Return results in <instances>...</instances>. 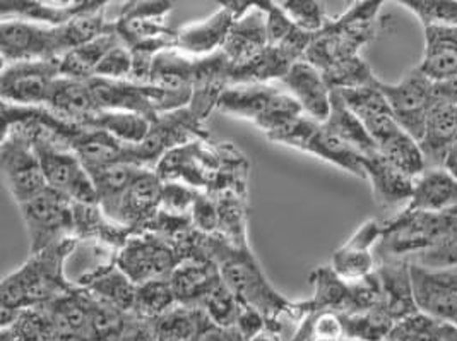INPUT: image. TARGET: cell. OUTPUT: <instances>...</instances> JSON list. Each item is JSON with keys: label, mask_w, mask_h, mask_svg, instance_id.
<instances>
[{"label": "cell", "mask_w": 457, "mask_h": 341, "mask_svg": "<svg viewBox=\"0 0 457 341\" xmlns=\"http://www.w3.org/2000/svg\"><path fill=\"white\" fill-rule=\"evenodd\" d=\"M204 254L218 266L221 279L238 302L259 311L264 320H278L293 307V302L272 288L249 245H233L221 235H206Z\"/></svg>", "instance_id": "cell-1"}, {"label": "cell", "mask_w": 457, "mask_h": 341, "mask_svg": "<svg viewBox=\"0 0 457 341\" xmlns=\"http://www.w3.org/2000/svg\"><path fill=\"white\" fill-rule=\"evenodd\" d=\"M76 245L78 238H65L40 254L31 256L20 270L4 278L0 287L2 309L21 312L22 309L67 295L72 283L65 275V262Z\"/></svg>", "instance_id": "cell-2"}, {"label": "cell", "mask_w": 457, "mask_h": 341, "mask_svg": "<svg viewBox=\"0 0 457 341\" xmlns=\"http://www.w3.org/2000/svg\"><path fill=\"white\" fill-rule=\"evenodd\" d=\"M384 2H354L341 16L331 18L313 37L303 61L320 72L361 57V48L374 42Z\"/></svg>", "instance_id": "cell-3"}, {"label": "cell", "mask_w": 457, "mask_h": 341, "mask_svg": "<svg viewBox=\"0 0 457 341\" xmlns=\"http://www.w3.org/2000/svg\"><path fill=\"white\" fill-rule=\"evenodd\" d=\"M384 223V235L375 249L377 259H408L430 254L457 244V208L444 213L403 210Z\"/></svg>", "instance_id": "cell-4"}, {"label": "cell", "mask_w": 457, "mask_h": 341, "mask_svg": "<svg viewBox=\"0 0 457 341\" xmlns=\"http://www.w3.org/2000/svg\"><path fill=\"white\" fill-rule=\"evenodd\" d=\"M216 110L250 121L268 139L305 115L296 100L279 83L228 86Z\"/></svg>", "instance_id": "cell-5"}, {"label": "cell", "mask_w": 457, "mask_h": 341, "mask_svg": "<svg viewBox=\"0 0 457 341\" xmlns=\"http://www.w3.org/2000/svg\"><path fill=\"white\" fill-rule=\"evenodd\" d=\"M0 167L4 182L18 206L48 187L35 146L28 132L18 124L4 126Z\"/></svg>", "instance_id": "cell-6"}, {"label": "cell", "mask_w": 457, "mask_h": 341, "mask_svg": "<svg viewBox=\"0 0 457 341\" xmlns=\"http://www.w3.org/2000/svg\"><path fill=\"white\" fill-rule=\"evenodd\" d=\"M20 212L29 238L31 256L74 237V203L50 187L20 204Z\"/></svg>", "instance_id": "cell-7"}, {"label": "cell", "mask_w": 457, "mask_h": 341, "mask_svg": "<svg viewBox=\"0 0 457 341\" xmlns=\"http://www.w3.org/2000/svg\"><path fill=\"white\" fill-rule=\"evenodd\" d=\"M180 261L182 254L173 244L149 232H134L117 254L119 270L136 287L153 279H170Z\"/></svg>", "instance_id": "cell-8"}, {"label": "cell", "mask_w": 457, "mask_h": 341, "mask_svg": "<svg viewBox=\"0 0 457 341\" xmlns=\"http://www.w3.org/2000/svg\"><path fill=\"white\" fill-rule=\"evenodd\" d=\"M378 87L386 96L399 128L420 143L428 112L436 104L434 83L415 65L401 78V81H380Z\"/></svg>", "instance_id": "cell-9"}, {"label": "cell", "mask_w": 457, "mask_h": 341, "mask_svg": "<svg viewBox=\"0 0 457 341\" xmlns=\"http://www.w3.org/2000/svg\"><path fill=\"white\" fill-rule=\"evenodd\" d=\"M0 54L2 64L57 61L65 55L61 26L4 20L0 21Z\"/></svg>", "instance_id": "cell-10"}, {"label": "cell", "mask_w": 457, "mask_h": 341, "mask_svg": "<svg viewBox=\"0 0 457 341\" xmlns=\"http://www.w3.org/2000/svg\"><path fill=\"white\" fill-rule=\"evenodd\" d=\"M59 61L2 64V104L24 108L46 107L54 85L61 78Z\"/></svg>", "instance_id": "cell-11"}, {"label": "cell", "mask_w": 457, "mask_h": 341, "mask_svg": "<svg viewBox=\"0 0 457 341\" xmlns=\"http://www.w3.org/2000/svg\"><path fill=\"white\" fill-rule=\"evenodd\" d=\"M418 312L453 324L457 320V264L428 268L410 261Z\"/></svg>", "instance_id": "cell-12"}, {"label": "cell", "mask_w": 457, "mask_h": 341, "mask_svg": "<svg viewBox=\"0 0 457 341\" xmlns=\"http://www.w3.org/2000/svg\"><path fill=\"white\" fill-rule=\"evenodd\" d=\"M220 5L208 20L188 22L175 29V48L194 59L220 52L227 43L233 22L249 11L252 2H221Z\"/></svg>", "instance_id": "cell-13"}, {"label": "cell", "mask_w": 457, "mask_h": 341, "mask_svg": "<svg viewBox=\"0 0 457 341\" xmlns=\"http://www.w3.org/2000/svg\"><path fill=\"white\" fill-rule=\"evenodd\" d=\"M384 235V223L367 220L336 253L331 259L334 273L348 283L361 281L374 275L377 270L375 249Z\"/></svg>", "instance_id": "cell-14"}, {"label": "cell", "mask_w": 457, "mask_h": 341, "mask_svg": "<svg viewBox=\"0 0 457 341\" xmlns=\"http://www.w3.org/2000/svg\"><path fill=\"white\" fill-rule=\"evenodd\" d=\"M303 113L319 124H324L333 108V89L324 79L322 72L307 61H300L293 65L290 72L279 81Z\"/></svg>", "instance_id": "cell-15"}, {"label": "cell", "mask_w": 457, "mask_h": 341, "mask_svg": "<svg viewBox=\"0 0 457 341\" xmlns=\"http://www.w3.org/2000/svg\"><path fill=\"white\" fill-rule=\"evenodd\" d=\"M378 85L380 81L375 86H367V87L336 91L343 98L346 107L353 112L369 130L377 148L386 145L399 130H403L395 122V115Z\"/></svg>", "instance_id": "cell-16"}, {"label": "cell", "mask_w": 457, "mask_h": 341, "mask_svg": "<svg viewBox=\"0 0 457 341\" xmlns=\"http://www.w3.org/2000/svg\"><path fill=\"white\" fill-rule=\"evenodd\" d=\"M229 72L231 64L221 50L208 57L195 59L192 95L187 108L197 121L204 122L209 113L218 108L221 95L229 86Z\"/></svg>", "instance_id": "cell-17"}, {"label": "cell", "mask_w": 457, "mask_h": 341, "mask_svg": "<svg viewBox=\"0 0 457 341\" xmlns=\"http://www.w3.org/2000/svg\"><path fill=\"white\" fill-rule=\"evenodd\" d=\"M377 277L380 281L378 309L395 322L418 312L408 259H377Z\"/></svg>", "instance_id": "cell-18"}, {"label": "cell", "mask_w": 457, "mask_h": 341, "mask_svg": "<svg viewBox=\"0 0 457 341\" xmlns=\"http://www.w3.org/2000/svg\"><path fill=\"white\" fill-rule=\"evenodd\" d=\"M363 169L365 180L370 182L375 203L380 210L395 212V214L410 204L415 189V179L397 170L380 153L363 158Z\"/></svg>", "instance_id": "cell-19"}, {"label": "cell", "mask_w": 457, "mask_h": 341, "mask_svg": "<svg viewBox=\"0 0 457 341\" xmlns=\"http://www.w3.org/2000/svg\"><path fill=\"white\" fill-rule=\"evenodd\" d=\"M104 2H40V0H2L0 2V21L20 20L35 22L42 26L57 28L63 26L78 16L98 9Z\"/></svg>", "instance_id": "cell-20"}, {"label": "cell", "mask_w": 457, "mask_h": 341, "mask_svg": "<svg viewBox=\"0 0 457 341\" xmlns=\"http://www.w3.org/2000/svg\"><path fill=\"white\" fill-rule=\"evenodd\" d=\"M163 180L153 169L141 171L120 203L117 223L139 232L160 212Z\"/></svg>", "instance_id": "cell-21"}, {"label": "cell", "mask_w": 457, "mask_h": 341, "mask_svg": "<svg viewBox=\"0 0 457 341\" xmlns=\"http://www.w3.org/2000/svg\"><path fill=\"white\" fill-rule=\"evenodd\" d=\"M266 14L259 2H252L249 11L233 22L231 31L221 52L227 55L231 67L247 64L268 46Z\"/></svg>", "instance_id": "cell-22"}, {"label": "cell", "mask_w": 457, "mask_h": 341, "mask_svg": "<svg viewBox=\"0 0 457 341\" xmlns=\"http://www.w3.org/2000/svg\"><path fill=\"white\" fill-rule=\"evenodd\" d=\"M220 281L221 275L218 266L204 257H187L180 261L170 277L177 302L195 309Z\"/></svg>", "instance_id": "cell-23"}, {"label": "cell", "mask_w": 457, "mask_h": 341, "mask_svg": "<svg viewBox=\"0 0 457 341\" xmlns=\"http://www.w3.org/2000/svg\"><path fill=\"white\" fill-rule=\"evenodd\" d=\"M457 143V108L436 102L430 108L420 148L425 156L427 169L444 167L447 153Z\"/></svg>", "instance_id": "cell-24"}, {"label": "cell", "mask_w": 457, "mask_h": 341, "mask_svg": "<svg viewBox=\"0 0 457 341\" xmlns=\"http://www.w3.org/2000/svg\"><path fill=\"white\" fill-rule=\"evenodd\" d=\"M425 50L418 67L432 81L440 83L457 72V26L423 28Z\"/></svg>", "instance_id": "cell-25"}, {"label": "cell", "mask_w": 457, "mask_h": 341, "mask_svg": "<svg viewBox=\"0 0 457 341\" xmlns=\"http://www.w3.org/2000/svg\"><path fill=\"white\" fill-rule=\"evenodd\" d=\"M457 208V182L444 167L425 169L416 177L413 197L406 210L444 213Z\"/></svg>", "instance_id": "cell-26"}, {"label": "cell", "mask_w": 457, "mask_h": 341, "mask_svg": "<svg viewBox=\"0 0 457 341\" xmlns=\"http://www.w3.org/2000/svg\"><path fill=\"white\" fill-rule=\"evenodd\" d=\"M295 64L296 61H293L281 46L268 45L247 64L231 67L229 86L279 83Z\"/></svg>", "instance_id": "cell-27"}, {"label": "cell", "mask_w": 457, "mask_h": 341, "mask_svg": "<svg viewBox=\"0 0 457 341\" xmlns=\"http://www.w3.org/2000/svg\"><path fill=\"white\" fill-rule=\"evenodd\" d=\"M46 108L65 121L83 128L91 117L98 113V108L95 105V100L89 89V83L67 79V78L57 79Z\"/></svg>", "instance_id": "cell-28"}, {"label": "cell", "mask_w": 457, "mask_h": 341, "mask_svg": "<svg viewBox=\"0 0 457 341\" xmlns=\"http://www.w3.org/2000/svg\"><path fill=\"white\" fill-rule=\"evenodd\" d=\"M303 153H309L322 162H328L334 167L365 180L363 156L350 145H346L339 136H336L331 129L326 128V124H319L315 128Z\"/></svg>", "instance_id": "cell-29"}, {"label": "cell", "mask_w": 457, "mask_h": 341, "mask_svg": "<svg viewBox=\"0 0 457 341\" xmlns=\"http://www.w3.org/2000/svg\"><path fill=\"white\" fill-rule=\"evenodd\" d=\"M120 43L119 35L112 28L102 37L93 42L81 45L71 52H67L59 61L61 78L76 79V81H89L95 78L98 65L102 64L106 54Z\"/></svg>", "instance_id": "cell-30"}, {"label": "cell", "mask_w": 457, "mask_h": 341, "mask_svg": "<svg viewBox=\"0 0 457 341\" xmlns=\"http://www.w3.org/2000/svg\"><path fill=\"white\" fill-rule=\"evenodd\" d=\"M145 169V167H139L136 163L122 162L91 175L98 194V206L112 221L117 223V214L125 192L129 191L136 177Z\"/></svg>", "instance_id": "cell-31"}, {"label": "cell", "mask_w": 457, "mask_h": 341, "mask_svg": "<svg viewBox=\"0 0 457 341\" xmlns=\"http://www.w3.org/2000/svg\"><path fill=\"white\" fill-rule=\"evenodd\" d=\"M194 69V57H188L177 48H168L153 59L145 85L167 91H192Z\"/></svg>", "instance_id": "cell-32"}, {"label": "cell", "mask_w": 457, "mask_h": 341, "mask_svg": "<svg viewBox=\"0 0 457 341\" xmlns=\"http://www.w3.org/2000/svg\"><path fill=\"white\" fill-rule=\"evenodd\" d=\"M79 288H84L104 300L112 309H134L137 287L125 277L117 264L104 268L93 277L86 278Z\"/></svg>", "instance_id": "cell-33"}, {"label": "cell", "mask_w": 457, "mask_h": 341, "mask_svg": "<svg viewBox=\"0 0 457 341\" xmlns=\"http://www.w3.org/2000/svg\"><path fill=\"white\" fill-rule=\"evenodd\" d=\"M326 128L331 129L336 136H339L346 145H350L354 151H358L363 158L374 156L378 153L372 136L361 124V121L354 115L343 98L334 91L333 108L329 119L324 122Z\"/></svg>", "instance_id": "cell-34"}, {"label": "cell", "mask_w": 457, "mask_h": 341, "mask_svg": "<svg viewBox=\"0 0 457 341\" xmlns=\"http://www.w3.org/2000/svg\"><path fill=\"white\" fill-rule=\"evenodd\" d=\"M151 124L153 122L145 115L132 112H98L84 124V128L100 129L124 145L137 146L147 137Z\"/></svg>", "instance_id": "cell-35"}, {"label": "cell", "mask_w": 457, "mask_h": 341, "mask_svg": "<svg viewBox=\"0 0 457 341\" xmlns=\"http://www.w3.org/2000/svg\"><path fill=\"white\" fill-rule=\"evenodd\" d=\"M154 320L156 341H194L208 318L201 309L179 304Z\"/></svg>", "instance_id": "cell-36"}, {"label": "cell", "mask_w": 457, "mask_h": 341, "mask_svg": "<svg viewBox=\"0 0 457 341\" xmlns=\"http://www.w3.org/2000/svg\"><path fill=\"white\" fill-rule=\"evenodd\" d=\"M343 333L348 341H384L391 337L395 320L382 309L374 307L365 312L339 314Z\"/></svg>", "instance_id": "cell-37"}, {"label": "cell", "mask_w": 457, "mask_h": 341, "mask_svg": "<svg viewBox=\"0 0 457 341\" xmlns=\"http://www.w3.org/2000/svg\"><path fill=\"white\" fill-rule=\"evenodd\" d=\"M179 305L170 279H153L137 287L134 309L149 320H158Z\"/></svg>", "instance_id": "cell-38"}, {"label": "cell", "mask_w": 457, "mask_h": 341, "mask_svg": "<svg viewBox=\"0 0 457 341\" xmlns=\"http://www.w3.org/2000/svg\"><path fill=\"white\" fill-rule=\"evenodd\" d=\"M449 322L434 320L423 312H416L395 322L391 331L395 341H445V328Z\"/></svg>", "instance_id": "cell-39"}, {"label": "cell", "mask_w": 457, "mask_h": 341, "mask_svg": "<svg viewBox=\"0 0 457 341\" xmlns=\"http://www.w3.org/2000/svg\"><path fill=\"white\" fill-rule=\"evenodd\" d=\"M404 9L413 12L423 28L427 26H457L456 0H403Z\"/></svg>", "instance_id": "cell-40"}, {"label": "cell", "mask_w": 457, "mask_h": 341, "mask_svg": "<svg viewBox=\"0 0 457 341\" xmlns=\"http://www.w3.org/2000/svg\"><path fill=\"white\" fill-rule=\"evenodd\" d=\"M279 5L296 28H300L307 33H312V35L320 33L326 28L328 21L331 20L328 16L326 7H324L322 2H315V0H281Z\"/></svg>", "instance_id": "cell-41"}, {"label": "cell", "mask_w": 457, "mask_h": 341, "mask_svg": "<svg viewBox=\"0 0 457 341\" xmlns=\"http://www.w3.org/2000/svg\"><path fill=\"white\" fill-rule=\"evenodd\" d=\"M132 74H134L132 52L120 42L106 54L102 64L96 69L95 78L112 79V81H132Z\"/></svg>", "instance_id": "cell-42"}, {"label": "cell", "mask_w": 457, "mask_h": 341, "mask_svg": "<svg viewBox=\"0 0 457 341\" xmlns=\"http://www.w3.org/2000/svg\"><path fill=\"white\" fill-rule=\"evenodd\" d=\"M199 191L182 182H163L160 212L175 216H190Z\"/></svg>", "instance_id": "cell-43"}, {"label": "cell", "mask_w": 457, "mask_h": 341, "mask_svg": "<svg viewBox=\"0 0 457 341\" xmlns=\"http://www.w3.org/2000/svg\"><path fill=\"white\" fill-rule=\"evenodd\" d=\"M261 9L266 14V31H268V43L270 46H278L285 42L293 29L296 28L287 12L281 9L279 2H259Z\"/></svg>", "instance_id": "cell-44"}, {"label": "cell", "mask_w": 457, "mask_h": 341, "mask_svg": "<svg viewBox=\"0 0 457 341\" xmlns=\"http://www.w3.org/2000/svg\"><path fill=\"white\" fill-rule=\"evenodd\" d=\"M194 341H247L237 328H221L206 320Z\"/></svg>", "instance_id": "cell-45"}, {"label": "cell", "mask_w": 457, "mask_h": 341, "mask_svg": "<svg viewBox=\"0 0 457 341\" xmlns=\"http://www.w3.org/2000/svg\"><path fill=\"white\" fill-rule=\"evenodd\" d=\"M434 96L436 102L457 108V72L440 83H434Z\"/></svg>", "instance_id": "cell-46"}, {"label": "cell", "mask_w": 457, "mask_h": 341, "mask_svg": "<svg viewBox=\"0 0 457 341\" xmlns=\"http://www.w3.org/2000/svg\"><path fill=\"white\" fill-rule=\"evenodd\" d=\"M444 169L449 171V175L457 182V143L453 146V150L447 153L445 162H444Z\"/></svg>", "instance_id": "cell-47"}, {"label": "cell", "mask_w": 457, "mask_h": 341, "mask_svg": "<svg viewBox=\"0 0 457 341\" xmlns=\"http://www.w3.org/2000/svg\"><path fill=\"white\" fill-rule=\"evenodd\" d=\"M445 341H457V329L454 324H447V328H445Z\"/></svg>", "instance_id": "cell-48"}, {"label": "cell", "mask_w": 457, "mask_h": 341, "mask_svg": "<svg viewBox=\"0 0 457 341\" xmlns=\"http://www.w3.org/2000/svg\"><path fill=\"white\" fill-rule=\"evenodd\" d=\"M250 341H272L270 335H266V333H261V335H257L255 338H252Z\"/></svg>", "instance_id": "cell-49"}, {"label": "cell", "mask_w": 457, "mask_h": 341, "mask_svg": "<svg viewBox=\"0 0 457 341\" xmlns=\"http://www.w3.org/2000/svg\"><path fill=\"white\" fill-rule=\"evenodd\" d=\"M453 324H454V326H456V329H457V320H454V322H453Z\"/></svg>", "instance_id": "cell-50"}, {"label": "cell", "mask_w": 457, "mask_h": 341, "mask_svg": "<svg viewBox=\"0 0 457 341\" xmlns=\"http://www.w3.org/2000/svg\"><path fill=\"white\" fill-rule=\"evenodd\" d=\"M384 341H395V340H391V338H387V340H384Z\"/></svg>", "instance_id": "cell-51"}]
</instances>
